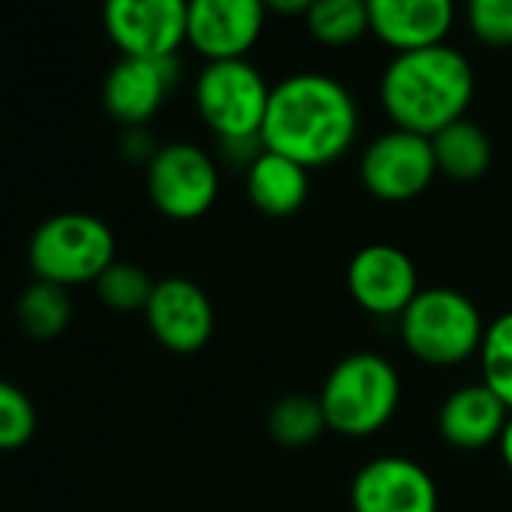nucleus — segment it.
Segmentation results:
<instances>
[{"mask_svg": "<svg viewBox=\"0 0 512 512\" xmlns=\"http://www.w3.org/2000/svg\"><path fill=\"white\" fill-rule=\"evenodd\" d=\"M266 151L305 169L338 163L359 136V106L350 88L326 73H296L272 85L263 121Z\"/></svg>", "mask_w": 512, "mask_h": 512, "instance_id": "1", "label": "nucleus"}, {"mask_svg": "<svg viewBox=\"0 0 512 512\" xmlns=\"http://www.w3.org/2000/svg\"><path fill=\"white\" fill-rule=\"evenodd\" d=\"M476 76L452 46H428L395 55L380 76V106L392 127L437 136L464 118L473 103Z\"/></svg>", "mask_w": 512, "mask_h": 512, "instance_id": "2", "label": "nucleus"}, {"mask_svg": "<svg viewBox=\"0 0 512 512\" xmlns=\"http://www.w3.org/2000/svg\"><path fill=\"white\" fill-rule=\"evenodd\" d=\"M317 401L329 431L362 440L395 419L401 407V374L386 356L359 350L332 365Z\"/></svg>", "mask_w": 512, "mask_h": 512, "instance_id": "3", "label": "nucleus"}, {"mask_svg": "<svg viewBox=\"0 0 512 512\" xmlns=\"http://www.w3.org/2000/svg\"><path fill=\"white\" fill-rule=\"evenodd\" d=\"M395 323L404 350L428 368H458L476 359L488 329L476 302L452 287H422Z\"/></svg>", "mask_w": 512, "mask_h": 512, "instance_id": "4", "label": "nucleus"}, {"mask_svg": "<svg viewBox=\"0 0 512 512\" xmlns=\"http://www.w3.org/2000/svg\"><path fill=\"white\" fill-rule=\"evenodd\" d=\"M115 260V232L106 220L85 211H64L43 220L28 244V263L37 281L64 290L97 284Z\"/></svg>", "mask_w": 512, "mask_h": 512, "instance_id": "5", "label": "nucleus"}, {"mask_svg": "<svg viewBox=\"0 0 512 512\" xmlns=\"http://www.w3.org/2000/svg\"><path fill=\"white\" fill-rule=\"evenodd\" d=\"M269 97V82L247 58L205 64L193 88L196 112L217 139L260 136L269 112Z\"/></svg>", "mask_w": 512, "mask_h": 512, "instance_id": "6", "label": "nucleus"}, {"mask_svg": "<svg viewBox=\"0 0 512 512\" xmlns=\"http://www.w3.org/2000/svg\"><path fill=\"white\" fill-rule=\"evenodd\" d=\"M145 187L163 217L178 223L199 220L220 196V166L193 142H169L145 166Z\"/></svg>", "mask_w": 512, "mask_h": 512, "instance_id": "7", "label": "nucleus"}, {"mask_svg": "<svg viewBox=\"0 0 512 512\" xmlns=\"http://www.w3.org/2000/svg\"><path fill=\"white\" fill-rule=\"evenodd\" d=\"M437 175L440 172L431 139L398 127L374 136L359 160L362 187L386 205H404L419 199Z\"/></svg>", "mask_w": 512, "mask_h": 512, "instance_id": "8", "label": "nucleus"}, {"mask_svg": "<svg viewBox=\"0 0 512 512\" xmlns=\"http://www.w3.org/2000/svg\"><path fill=\"white\" fill-rule=\"evenodd\" d=\"M419 269L398 244L374 241L347 263V293L359 311L377 320H398L419 296Z\"/></svg>", "mask_w": 512, "mask_h": 512, "instance_id": "9", "label": "nucleus"}, {"mask_svg": "<svg viewBox=\"0 0 512 512\" xmlns=\"http://www.w3.org/2000/svg\"><path fill=\"white\" fill-rule=\"evenodd\" d=\"M103 28L121 58H175L187 43V0H103Z\"/></svg>", "mask_w": 512, "mask_h": 512, "instance_id": "10", "label": "nucleus"}, {"mask_svg": "<svg viewBox=\"0 0 512 512\" xmlns=\"http://www.w3.org/2000/svg\"><path fill=\"white\" fill-rule=\"evenodd\" d=\"M269 10L263 0H187V46L211 61H241L260 43Z\"/></svg>", "mask_w": 512, "mask_h": 512, "instance_id": "11", "label": "nucleus"}, {"mask_svg": "<svg viewBox=\"0 0 512 512\" xmlns=\"http://www.w3.org/2000/svg\"><path fill=\"white\" fill-rule=\"evenodd\" d=\"M353 512H440L434 476L407 455H377L350 482Z\"/></svg>", "mask_w": 512, "mask_h": 512, "instance_id": "12", "label": "nucleus"}, {"mask_svg": "<svg viewBox=\"0 0 512 512\" xmlns=\"http://www.w3.org/2000/svg\"><path fill=\"white\" fill-rule=\"evenodd\" d=\"M142 314L154 341L178 356H193L205 350L217 323L208 293L190 278L157 281Z\"/></svg>", "mask_w": 512, "mask_h": 512, "instance_id": "13", "label": "nucleus"}, {"mask_svg": "<svg viewBox=\"0 0 512 512\" xmlns=\"http://www.w3.org/2000/svg\"><path fill=\"white\" fill-rule=\"evenodd\" d=\"M178 85V58H121L103 82L106 112L130 127H145Z\"/></svg>", "mask_w": 512, "mask_h": 512, "instance_id": "14", "label": "nucleus"}, {"mask_svg": "<svg viewBox=\"0 0 512 512\" xmlns=\"http://www.w3.org/2000/svg\"><path fill=\"white\" fill-rule=\"evenodd\" d=\"M371 34L395 55L443 46L455 25V0H365Z\"/></svg>", "mask_w": 512, "mask_h": 512, "instance_id": "15", "label": "nucleus"}, {"mask_svg": "<svg viewBox=\"0 0 512 512\" xmlns=\"http://www.w3.org/2000/svg\"><path fill=\"white\" fill-rule=\"evenodd\" d=\"M509 407L482 383H464L452 389L437 407V434L458 452L491 449L509 419Z\"/></svg>", "mask_w": 512, "mask_h": 512, "instance_id": "16", "label": "nucleus"}, {"mask_svg": "<svg viewBox=\"0 0 512 512\" xmlns=\"http://www.w3.org/2000/svg\"><path fill=\"white\" fill-rule=\"evenodd\" d=\"M244 193L266 217H293L311 196V169L284 154L263 151L244 172Z\"/></svg>", "mask_w": 512, "mask_h": 512, "instance_id": "17", "label": "nucleus"}, {"mask_svg": "<svg viewBox=\"0 0 512 512\" xmlns=\"http://www.w3.org/2000/svg\"><path fill=\"white\" fill-rule=\"evenodd\" d=\"M431 145H434L437 172L458 184L479 181L491 169V160H494L488 133L467 118L443 127L437 136H431Z\"/></svg>", "mask_w": 512, "mask_h": 512, "instance_id": "18", "label": "nucleus"}, {"mask_svg": "<svg viewBox=\"0 0 512 512\" xmlns=\"http://www.w3.org/2000/svg\"><path fill=\"white\" fill-rule=\"evenodd\" d=\"M269 437L284 449H305L314 446L326 431V416L317 395H284L269 407L266 416Z\"/></svg>", "mask_w": 512, "mask_h": 512, "instance_id": "19", "label": "nucleus"}, {"mask_svg": "<svg viewBox=\"0 0 512 512\" xmlns=\"http://www.w3.org/2000/svg\"><path fill=\"white\" fill-rule=\"evenodd\" d=\"M305 25L308 34L329 49H350L371 34L365 0H314Z\"/></svg>", "mask_w": 512, "mask_h": 512, "instance_id": "20", "label": "nucleus"}, {"mask_svg": "<svg viewBox=\"0 0 512 512\" xmlns=\"http://www.w3.org/2000/svg\"><path fill=\"white\" fill-rule=\"evenodd\" d=\"M19 323L34 341H55L73 320V299L64 287L34 281L19 299Z\"/></svg>", "mask_w": 512, "mask_h": 512, "instance_id": "21", "label": "nucleus"}, {"mask_svg": "<svg viewBox=\"0 0 512 512\" xmlns=\"http://www.w3.org/2000/svg\"><path fill=\"white\" fill-rule=\"evenodd\" d=\"M479 380L512 410V311L497 314L479 347Z\"/></svg>", "mask_w": 512, "mask_h": 512, "instance_id": "22", "label": "nucleus"}, {"mask_svg": "<svg viewBox=\"0 0 512 512\" xmlns=\"http://www.w3.org/2000/svg\"><path fill=\"white\" fill-rule=\"evenodd\" d=\"M154 284L157 281H151V275L142 266L115 260L100 275V281L94 287H97V296H100V302L106 308L121 311V314H133V311H145L148 308V299L154 293Z\"/></svg>", "mask_w": 512, "mask_h": 512, "instance_id": "23", "label": "nucleus"}, {"mask_svg": "<svg viewBox=\"0 0 512 512\" xmlns=\"http://www.w3.org/2000/svg\"><path fill=\"white\" fill-rule=\"evenodd\" d=\"M37 431V407L28 392L10 380H0V452L31 443Z\"/></svg>", "mask_w": 512, "mask_h": 512, "instance_id": "24", "label": "nucleus"}, {"mask_svg": "<svg viewBox=\"0 0 512 512\" xmlns=\"http://www.w3.org/2000/svg\"><path fill=\"white\" fill-rule=\"evenodd\" d=\"M464 19L488 49H512V0H464Z\"/></svg>", "mask_w": 512, "mask_h": 512, "instance_id": "25", "label": "nucleus"}, {"mask_svg": "<svg viewBox=\"0 0 512 512\" xmlns=\"http://www.w3.org/2000/svg\"><path fill=\"white\" fill-rule=\"evenodd\" d=\"M266 151L263 136H244V139H217V157L220 163L247 172L250 163Z\"/></svg>", "mask_w": 512, "mask_h": 512, "instance_id": "26", "label": "nucleus"}, {"mask_svg": "<svg viewBox=\"0 0 512 512\" xmlns=\"http://www.w3.org/2000/svg\"><path fill=\"white\" fill-rule=\"evenodd\" d=\"M121 148H124V154H127L130 160H142L145 166H148V163H151V157L157 154V145L151 142V136H148L142 127H130V130L124 133Z\"/></svg>", "mask_w": 512, "mask_h": 512, "instance_id": "27", "label": "nucleus"}, {"mask_svg": "<svg viewBox=\"0 0 512 512\" xmlns=\"http://www.w3.org/2000/svg\"><path fill=\"white\" fill-rule=\"evenodd\" d=\"M266 4V10L269 13H275V16H284V19H290V16H308V10L314 7V0H263Z\"/></svg>", "mask_w": 512, "mask_h": 512, "instance_id": "28", "label": "nucleus"}, {"mask_svg": "<svg viewBox=\"0 0 512 512\" xmlns=\"http://www.w3.org/2000/svg\"><path fill=\"white\" fill-rule=\"evenodd\" d=\"M497 455H500V461H503V467L512 473V413H509V419H506V425H503V431H500V440H497Z\"/></svg>", "mask_w": 512, "mask_h": 512, "instance_id": "29", "label": "nucleus"}]
</instances>
